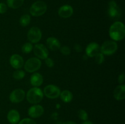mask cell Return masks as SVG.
I'll return each instance as SVG.
<instances>
[{
  "label": "cell",
  "instance_id": "1",
  "mask_svg": "<svg viewBox=\"0 0 125 124\" xmlns=\"http://www.w3.org/2000/svg\"><path fill=\"white\" fill-rule=\"evenodd\" d=\"M109 35L112 40L120 41L125 36V26L122 22H115L109 29Z\"/></svg>",
  "mask_w": 125,
  "mask_h": 124
},
{
  "label": "cell",
  "instance_id": "29",
  "mask_svg": "<svg viewBox=\"0 0 125 124\" xmlns=\"http://www.w3.org/2000/svg\"><path fill=\"white\" fill-rule=\"evenodd\" d=\"M45 64H46V66H47L48 67H49V68H52V67L54 66V63L53 60H51V58H46V59H45Z\"/></svg>",
  "mask_w": 125,
  "mask_h": 124
},
{
  "label": "cell",
  "instance_id": "30",
  "mask_svg": "<svg viewBox=\"0 0 125 124\" xmlns=\"http://www.w3.org/2000/svg\"><path fill=\"white\" fill-rule=\"evenodd\" d=\"M125 81V74L124 73H122L118 77V82L119 83L122 84Z\"/></svg>",
  "mask_w": 125,
  "mask_h": 124
},
{
  "label": "cell",
  "instance_id": "5",
  "mask_svg": "<svg viewBox=\"0 0 125 124\" xmlns=\"http://www.w3.org/2000/svg\"><path fill=\"white\" fill-rule=\"evenodd\" d=\"M42 65L41 61L37 58H31L26 62L24 69L28 72H34L40 68Z\"/></svg>",
  "mask_w": 125,
  "mask_h": 124
},
{
  "label": "cell",
  "instance_id": "3",
  "mask_svg": "<svg viewBox=\"0 0 125 124\" xmlns=\"http://www.w3.org/2000/svg\"><path fill=\"white\" fill-rule=\"evenodd\" d=\"M47 10V6L43 1H37L32 4L31 7L30 13L34 17H40Z\"/></svg>",
  "mask_w": 125,
  "mask_h": 124
},
{
  "label": "cell",
  "instance_id": "24",
  "mask_svg": "<svg viewBox=\"0 0 125 124\" xmlns=\"http://www.w3.org/2000/svg\"><path fill=\"white\" fill-rule=\"evenodd\" d=\"M78 116H79V119L84 120V121L87 120L88 119L87 113L85 110H84V109H80L78 111Z\"/></svg>",
  "mask_w": 125,
  "mask_h": 124
},
{
  "label": "cell",
  "instance_id": "26",
  "mask_svg": "<svg viewBox=\"0 0 125 124\" xmlns=\"http://www.w3.org/2000/svg\"><path fill=\"white\" fill-rule=\"evenodd\" d=\"M18 124H37L34 120L29 118H25L18 122Z\"/></svg>",
  "mask_w": 125,
  "mask_h": 124
},
{
  "label": "cell",
  "instance_id": "8",
  "mask_svg": "<svg viewBox=\"0 0 125 124\" xmlns=\"http://www.w3.org/2000/svg\"><path fill=\"white\" fill-rule=\"evenodd\" d=\"M44 94L48 98H56L61 94V90L56 85H50L45 88Z\"/></svg>",
  "mask_w": 125,
  "mask_h": 124
},
{
  "label": "cell",
  "instance_id": "13",
  "mask_svg": "<svg viewBox=\"0 0 125 124\" xmlns=\"http://www.w3.org/2000/svg\"><path fill=\"white\" fill-rule=\"evenodd\" d=\"M10 63L13 68L18 69L23 67L24 60L21 56L18 54H14L11 56L10 58Z\"/></svg>",
  "mask_w": 125,
  "mask_h": 124
},
{
  "label": "cell",
  "instance_id": "4",
  "mask_svg": "<svg viewBox=\"0 0 125 124\" xmlns=\"http://www.w3.org/2000/svg\"><path fill=\"white\" fill-rule=\"evenodd\" d=\"M118 49V45L117 43L114 41H106L104 42L101 46V52L103 55H111L114 54L117 51Z\"/></svg>",
  "mask_w": 125,
  "mask_h": 124
},
{
  "label": "cell",
  "instance_id": "14",
  "mask_svg": "<svg viewBox=\"0 0 125 124\" xmlns=\"http://www.w3.org/2000/svg\"><path fill=\"white\" fill-rule=\"evenodd\" d=\"M59 15L63 18L70 17L73 13V7L70 5H64L61 7L58 11Z\"/></svg>",
  "mask_w": 125,
  "mask_h": 124
},
{
  "label": "cell",
  "instance_id": "22",
  "mask_svg": "<svg viewBox=\"0 0 125 124\" xmlns=\"http://www.w3.org/2000/svg\"><path fill=\"white\" fill-rule=\"evenodd\" d=\"M33 49L32 44L31 43H26L23 45L21 47L22 52L25 53H29L32 51Z\"/></svg>",
  "mask_w": 125,
  "mask_h": 124
},
{
  "label": "cell",
  "instance_id": "28",
  "mask_svg": "<svg viewBox=\"0 0 125 124\" xmlns=\"http://www.w3.org/2000/svg\"><path fill=\"white\" fill-rule=\"evenodd\" d=\"M7 7L4 3H0V14H3L7 12Z\"/></svg>",
  "mask_w": 125,
  "mask_h": 124
},
{
  "label": "cell",
  "instance_id": "10",
  "mask_svg": "<svg viewBox=\"0 0 125 124\" xmlns=\"http://www.w3.org/2000/svg\"><path fill=\"white\" fill-rule=\"evenodd\" d=\"M25 92L21 89H16L12 91L9 96L10 100L12 103H20L24 100Z\"/></svg>",
  "mask_w": 125,
  "mask_h": 124
},
{
  "label": "cell",
  "instance_id": "9",
  "mask_svg": "<svg viewBox=\"0 0 125 124\" xmlns=\"http://www.w3.org/2000/svg\"><path fill=\"white\" fill-rule=\"evenodd\" d=\"M34 53L35 56L42 60H45L48 56V51L42 44H37L34 46Z\"/></svg>",
  "mask_w": 125,
  "mask_h": 124
},
{
  "label": "cell",
  "instance_id": "19",
  "mask_svg": "<svg viewBox=\"0 0 125 124\" xmlns=\"http://www.w3.org/2000/svg\"><path fill=\"white\" fill-rule=\"evenodd\" d=\"M61 98L65 103H68L73 99V94L68 90H64L61 93Z\"/></svg>",
  "mask_w": 125,
  "mask_h": 124
},
{
  "label": "cell",
  "instance_id": "6",
  "mask_svg": "<svg viewBox=\"0 0 125 124\" xmlns=\"http://www.w3.org/2000/svg\"><path fill=\"white\" fill-rule=\"evenodd\" d=\"M108 15L113 19H118L121 17L122 11L115 1H111L109 3Z\"/></svg>",
  "mask_w": 125,
  "mask_h": 124
},
{
  "label": "cell",
  "instance_id": "25",
  "mask_svg": "<svg viewBox=\"0 0 125 124\" xmlns=\"http://www.w3.org/2000/svg\"><path fill=\"white\" fill-rule=\"evenodd\" d=\"M95 57H95V62H96L97 64H102L104 62V55L101 52V53L99 52Z\"/></svg>",
  "mask_w": 125,
  "mask_h": 124
},
{
  "label": "cell",
  "instance_id": "2",
  "mask_svg": "<svg viewBox=\"0 0 125 124\" xmlns=\"http://www.w3.org/2000/svg\"><path fill=\"white\" fill-rule=\"evenodd\" d=\"M28 102L32 104H37L40 103L43 98V93L40 88L34 87L28 91L26 95Z\"/></svg>",
  "mask_w": 125,
  "mask_h": 124
},
{
  "label": "cell",
  "instance_id": "20",
  "mask_svg": "<svg viewBox=\"0 0 125 124\" xmlns=\"http://www.w3.org/2000/svg\"><path fill=\"white\" fill-rule=\"evenodd\" d=\"M24 0H7V4L10 8L16 9L23 4Z\"/></svg>",
  "mask_w": 125,
  "mask_h": 124
},
{
  "label": "cell",
  "instance_id": "16",
  "mask_svg": "<svg viewBox=\"0 0 125 124\" xmlns=\"http://www.w3.org/2000/svg\"><path fill=\"white\" fill-rule=\"evenodd\" d=\"M7 120L10 124H17L19 122L20 119V115L19 113L15 109H12L9 111V112L7 114Z\"/></svg>",
  "mask_w": 125,
  "mask_h": 124
},
{
  "label": "cell",
  "instance_id": "21",
  "mask_svg": "<svg viewBox=\"0 0 125 124\" xmlns=\"http://www.w3.org/2000/svg\"><path fill=\"white\" fill-rule=\"evenodd\" d=\"M31 22V17L29 15H24L21 16L20 19V23L23 27H26L29 25Z\"/></svg>",
  "mask_w": 125,
  "mask_h": 124
},
{
  "label": "cell",
  "instance_id": "7",
  "mask_svg": "<svg viewBox=\"0 0 125 124\" xmlns=\"http://www.w3.org/2000/svg\"><path fill=\"white\" fill-rule=\"evenodd\" d=\"M28 38L31 43H37L42 38V32L37 27H32L29 29L28 33Z\"/></svg>",
  "mask_w": 125,
  "mask_h": 124
},
{
  "label": "cell",
  "instance_id": "18",
  "mask_svg": "<svg viewBox=\"0 0 125 124\" xmlns=\"http://www.w3.org/2000/svg\"><path fill=\"white\" fill-rule=\"evenodd\" d=\"M31 83L32 86L35 87L40 86L43 81L42 75L39 73H34L31 75V77L30 79Z\"/></svg>",
  "mask_w": 125,
  "mask_h": 124
},
{
  "label": "cell",
  "instance_id": "12",
  "mask_svg": "<svg viewBox=\"0 0 125 124\" xmlns=\"http://www.w3.org/2000/svg\"><path fill=\"white\" fill-rule=\"evenodd\" d=\"M100 46L98 44L95 42H92L89 44L85 49L86 54L90 57H95L100 52Z\"/></svg>",
  "mask_w": 125,
  "mask_h": 124
},
{
  "label": "cell",
  "instance_id": "27",
  "mask_svg": "<svg viewBox=\"0 0 125 124\" xmlns=\"http://www.w3.org/2000/svg\"><path fill=\"white\" fill-rule=\"evenodd\" d=\"M60 51L61 53L65 55H68L70 53V49L68 46H64L62 47H60Z\"/></svg>",
  "mask_w": 125,
  "mask_h": 124
},
{
  "label": "cell",
  "instance_id": "31",
  "mask_svg": "<svg viewBox=\"0 0 125 124\" xmlns=\"http://www.w3.org/2000/svg\"><path fill=\"white\" fill-rule=\"evenodd\" d=\"M74 49H75V50L77 51V52H80V51L82 50L81 47L79 44L75 45V46H74Z\"/></svg>",
  "mask_w": 125,
  "mask_h": 124
},
{
  "label": "cell",
  "instance_id": "33",
  "mask_svg": "<svg viewBox=\"0 0 125 124\" xmlns=\"http://www.w3.org/2000/svg\"><path fill=\"white\" fill-rule=\"evenodd\" d=\"M82 124H93V122H90V121L85 120V121H84Z\"/></svg>",
  "mask_w": 125,
  "mask_h": 124
},
{
  "label": "cell",
  "instance_id": "15",
  "mask_svg": "<svg viewBox=\"0 0 125 124\" xmlns=\"http://www.w3.org/2000/svg\"><path fill=\"white\" fill-rule=\"evenodd\" d=\"M114 97L117 100H122L125 98V85L117 86L114 91Z\"/></svg>",
  "mask_w": 125,
  "mask_h": 124
},
{
  "label": "cell",
  "instance_id": "11",
  "mask_svg": "<svg viewBox=\"0 0 125 124\" xmlns=\"http://www.w3.org/2000/svg\"><path fill=\"white\" fill-rule=\"evenodd\" d=\"M44 109L40 105H35L30 107L28 110V114L32 118H38L43 115Z\"/></svg>",
  "mask_w": 125,
  "mask_h": 124
},
{
  "label": "cell",
  "instance_id": "17",
  "mask_svg": "<svg viewBox=\"0 0 125 124\" xmlns=\"http://www.w3.org/2000/svg\"><path fill=\"white\" fill-rule=\"evenodd\" d=\"M46 44H47L48 48L51 51H57L61 47V44H60L59 41L54 37L48 38L46 40Z\"/></svg>",
  "mask_w": 125,
  "mask_h": 124
},
{
  "label": "cell",
  "instance_id": "23",
  "mask_svg": "<svg viewBox=\"0 0 125 124\" xmlns=\"http://www.w3.org/2000/svg\"><path fill=\"white\" fill-rule=\"evenodd\" d=\"M25 76V73L23 71L17 70L13 72V77L16 80H21Z\"/></svg>",
  "mask_w": 125,
  "mask_h": 124
},
{
  "label": "cell",
  "instance_id": "32",
  "mask_svg": "<svg viewBox=\"0 0 125 124\" xmlns=\"http://www.w3.org/2000/svg\"><path fill=\"white\" fill-rule=\"evenodd\" d=\"M62 124H76V123L74 122L67 121V122H63Z\"/></svg>",
  "mask_w": 125,
  "mask_h": 124
}]
</instances>
